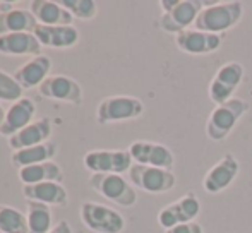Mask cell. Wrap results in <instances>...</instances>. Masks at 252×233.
<instances>
[{"label":"cell","mask_w":252,"mask_h":233,"mask_svg":"<svg viewBox=\"0 0 252 233\" xmlns=\"http://www.w3.org/2000/svg\"><path fill=\"white\" fill-rule=\"evenodd\" d=\"M38 21L26 9H12L0 14V36L12 33H33Z\"/></svg>","instance_id":"obj_22"},{"label":"cell","mask_w":252,"mask_h":233,"mask_svg":"<svg viewBox=\"0 0 252 233\" xmlns=\"http://www.w3.org/2000/svg\"><path fill=\"white\" fill-rule=\"evenodd\" d=\"M201 211V203L194 194H186L180 199H177L175 203L165 206L158 213V223L159 227H163L165 230L177 227L182 223H190L196 220V216Z\"/></svg>","instance_id":"obj_10"},{"label":"cell","mask_w":252,"mask_h":233,"mask_svg":"<svg viewBox=\"0 0 252 233\" xmlns=\"http://www.w3.org/2000/svg\"><path fill=\"white\" fill-rule=\"evenodd\" d=\"M247 108H249V105L240 98H232L226 103L218 105L211 112L208 123H206V136L215 143L225 141L233 130V127L237 125V122L247 112Z\"/></svg>","instance_id":"obj_3"},{"label":"cell","mask_w":252,"mask_h":233,"mask_svg":"<svg viewBox=\"0 0 252 233\" xmlns=\"http://www.w3.org/2000/svg\"><path fill=\"white\" fill-rule=\"evenodd\" d=\"M129 154L132 161L137 165H146V167L163 168V170H172L173 168V153L166 146L151 141H134L129 146Z\"/></svg>","instance_id":"obj_11"},{"label":"cell","mask_w":252,"mask_h":233,"mask_svg":"<svg viewBox=\"0 0 252 233\" xmlns=\"http://www.w3.org/2000/svg\"><path fill=\"white\" fill-rule=\"evenodd\" d=\"M38 91L43 98H50L57 101H67L72 105H81L83 101V89L79 83L69 76H48L43 83L38 86Z\"/></svg>","instance_id":"obj_13"},{"label":"cell","mask_w":252,"mask_h":233,"mask_svg":"<svg viewBox=\"0 0 252 233\" xmlns=\"http://www.w3.org/2000/svg\"><path fill=\"white\" fill-rule=\"evenodd\" d=\"M244 79V67L239 62H228L223 67H220L215 74L213 81L209 83L208 94L209 100L218 107L226 101L232 100L233 91L240 86Z\"/></svg>","instance_id":"obj_7"},{"label":"cell","mask_w":252,"mask_h":233,"mask_svg":"<svg viewBox=\"0 0 252 233\" xmlns=\"http://www.w3.org/2000/svg\"><path fill=\"white\" fill-rule=\"evenodd\" d=\"M50 69L52 60L47 55H38V57H33L24 65H21L12 76L23 89H31V87L40 86L47 79Z\"/></svg>","instance_id":"obj_18"},{"label":"cell","mask_w":252,"mask_h":233,"mask_svg":"<svg viewBox=\"0 0 252 233\" xmlns=\"http://www.w3.org/2000/svg\"><path fill=\"white\" fill-rule=\"evenodd\" d=\"M159 5L163 7L159 28L165 33L179 34L189 29V26L194 24L204 5H209V3L201 2V0H161Z\"/></svg>","instance_id":"obj_2"},{"label":"cell","mask_w":252,"mask_h":233,"mask_svg":"<svg viewBox=\"0 0 252 233\" xmlns=\"http://www.w3.org/2000/svg\"><path fill=\"white\" fill-rule=\"evenodd\" d=\"M144 112V105L134 96H108L96 108V120L101 125L122 120H134Z\"/></svg>","instance_id":"obj_6"},{"label":"cell","mask_w":252,"mask_h":233,"mask_svg":"<svg viewBox=\"0 0 252 233\" xmlns=\"http://www.w3.org/2000/svg\"><path fill=\"white\" fill-rule=\"evenodd\" d=\"M57 153V144L53 143H43L33 147H26V149L12 151V165L17 168L31 167V165L45 163V161H52V158Z\"/></svg>","instance_id":"obj_24"},{"label":"cell","mask_w":252,"mask_h":233,"mask_svg":"<svg viewBox=\"0 0 252 233\" xmlns=\"http://www.w3.org/2000/svg\"><path fill=\"white\" fill-rule=\"evenodd\" d=\"M40 41L33 33H12L0 36V54L3 55H33L38 57Z\"/></svg>","instance_id":"obj_21"},{"label":"cell","mask_w":252,"mask_h":233,"mask_svg":"<svg viewBox=\"0 0 252 233\" xmlns=\"http://www.w3.org/2000/svg\"><path fill=\"white\" fill-rule=\"evenodd\" d=\"M23 87L17 84L14 76L0 70V101H17L23 98Z\"/></svg>","instance_id":"obj_28"},{"label":"cell","mask_w":252,"mask_h":233,"mask_svg":"<svg viewBox=\"0 0 252 233\" xmlns=\"http://www.w3.org/2000/svg\"><path fill=\"white\" fill-rule=\"evenodd\" d=\"M3 118H5V112H3V108H2V105H0V125H2V122H3Z\"/></svg>","instance_id":"obj_31"},{"label":"cell","mask_w":252,"mask_h":233,"mask_svg":"<svg viewBox=\"0 0 252 233\" xmlns=\"http://www.w3.org/2000/svg\"><path fill=\"white\" fill-rule=\"evenodd\" d=\"M240 172V163L232 153H225L218 160V163L213 165L208 170L202 187L208 194H220L226 187L232 185V182L237 178Z\"/></svg>","instance_id":"obj_12"},{"label":"cell","mask_w":252,"mask_h":233,"mask_svg":"<svg viewBox=\"0 0 252 233\" xmlns=\"http://www.w3.org/2000/svg\"><path fill=\"white\" fill-rule=\"evenodd\" d=\"M52 134V123L47 116L38 118L34 122H31L28 127H24L23 130H19L17 134L9 137V147L12 151L26 149V147H33L38 144L47 143V139Z\"/></svg>","instance_id":"obj_17"},{"label":"cell","mask_w":252,"mask_h":233,"mask_svg":"<svg viewBox=\"0 0 252 233\" xmlns=\"http://www.w3.org/2000/svg\"><path fill=\"white\" fill-rule=\"evenodd\" d=\"M28 232L30 233H48L52 230V211L47 204L28 201L26 211Z\"/></svg>","instance_id":"obj_25"},{"label":"cell","mask_w":252,"mask_h":233,"mask_svg":"<svg viewBox=\"0 0 252 233\" xmlns=\"http://www.w3.org/2000/svg\"><path fill=\"white\" fill-rule=\"evenodd\" d=\"M81 221L94 233H122L126 228V220L119 211L91 201L81 204Z\"/></svg>","instance_id":"obj_5"},{"label":"cell","mask_w":252,"mask_h":233,"mask_svg":"<svg viewBox=\"0 0 252 233\" xmlns=\"http://www.w3.org/2000/svg\"><path fill=\"white\" fill-rule=\"evenodd\" d=\"M41 47L50 48H70L79 41V31L74 24H62V26H43L38 24L33 31Z\"/></svg>","instance_id":"obj_15"},{"label":"cell","mask_w":252,"mask_h":233,"mask_svg":"<svg viewBox=\"0 0 252 233\" xmlns=\"http://www.w3.org/2000/svg\"><path fill=\"white\" fill-rule=\"evenodd\" d=\"M48 233H72V228H70L69 221H59Z\"/></svg>","instance_id":"obj_30"},{"label":"cell","mask_w":252,"mask_h":233,"mask_svg":"<svg viewBox=\"0 0 252 233\" xmlns=\"http://www.w3.org/2000/svg\"><path fill=\"white\" fill-rule=\"evenodd\" d=\"M19 180L24 185H34L43 182H62L63 175L60 167L55 161H45V163L31 165V167L19 168Z\"/></svg>","instance_id":"obj_23"},{"label":"cell","mask_w":252,"mask_h":233,"mask_svg":"<svg viewBox=\"0 0 252 233\" xmlns=\"http://www.w3.org/2000/svg\"><path fill=\"white\" fill-rule=\"evenodd\" d=\"M223 43L221 34L204 33L197 29H186L175 36V45L190 55H204L216 52Z\"/></svg>","instance_id":"obj_14"},{"label":"cell","mask_w":252,"mask_h":233,"mask_svg":"<svg viewBox=\"0 0 252 233\" xmlns=\"http://www.w3.org/2000/svg\"><path fill=\"white\" fill-rule=\"evenodd\" d=\"M84 167L93 174H124L132 168L129 151H90L84 156Z\"/></svg>","instance_id":"obj_9"},{"label":"cell","mask_w":252,"mask_h":233,"mask_svg":"<svg viewBox=\"0 0 252 233\" xmlns=\"http://www.w3.org/2000/svg\"><path fill=\"white\" fill-rule=\"evenodd\" d=\"M23 194L28 201L47 204V206H65L69 203V194L65 187L59 182H43L34 185H24Z\"/></svg>","instance_id":"obj_19"},{"label":"cell","mask_w":252,"mask_h":233,"mask_svg":"<svg viewBox=\"0 0 252 233\" xmlns=\"http://www.w3.org/2000/svg\"><path fill=\"white\" fill-rule=\"evenodd\" d=\"M94 192H98L101 197L112 201L124 207H130L137 203V194L134 187L117 174H93L88 180Z\"/></svg>","instance_id":"obj_4"},{"label":"cell","mask_w":252,"mask_h":233,"mask_svg":"<svg viewBox=\"0 0 252 233\" xmlns=\"http://www.w3.org/2000/svg\"><path fill=\"white\" fill-rule=\"evenodd\" d=\"M30 12L34 16L38 24H43V26L72 24V16L60 5V2H52V0H33V2H30Z\"/></svg>","instance_id":"obj_20"},{"label":"cell","mask_w":252,"mask_h":233,"mask_svg":"<svg viewBox=\"0 0 252 233\" xmlns=\"http://www.w3.org/2000/svg\"><path fill=\"white\" fill-rule=\"evenodd\" d=\"M34 112H36V107L31 98H21V100L14 101L9 110L5 112V118L0 125V136L10 137L23 130L31 123Z\"/></svg>","instance_id":"obj_16"},{"label":"cell","mask_w":252,"mask_h":233,"mask_svg":"<svg viewBox=\"0 0 252 233\" xmlns=\"http://www.w3.org/2000/svg\"><path fill=\"white\" fill-rule=\"evenodd\" d=\"M242 2H218L209 3L194 21V29L204 33L221 34L232 29L242 19Z\"/></svg>","instance_id":"obj_1"},{"label":"cell","mask_w":252,"mask_h":233,"mask_svg":"<svg viewBox=\"0 0 252 233\" xmlns=\"http://www.w3.org/2000/svg\"><path fill=\"white\" fill-rule=\"evenodd\" d=\"M165 233H204V232H202V227L199 223L190 221V223H182L170 228V230H165Z\"/></svg>","instance_id":"obj_29"},{"label":"cell","mask_w":252,"mask_h":233,"mask_svg":"<svg viewBox=\"0 0 252 233\" xmlns=\"http://www.w3.org/2000/svg\"><path fill=\"white\" fill-rule=\"evenodd\" d=\"M60 5L67 10L72 17L83 21L93 19L98 14V3L93 0H62Z\"/></svg>","instance_id":"obj_27"},{"label":"cell","mask_w":252,"mask_h":233,"mask_svg":"<svg viewBox=\"0 0 252 233\" xmlns=\"http://www.w3.org/2000/svg\"><path fill=\"white\" fill-rule=\"evenodd\" d=\"M0 233H30L26 214L16 207L0 204Z\"/></svg>","instance_id":"obj_26"},{"label":"cell","mask_w":252,"mask_h":233,"mask_svg":"<svg viewBox=\"0 0 252 233\" xmlns=\"http://www.w3.org/2000/svg\"><path fill=\"white\" fill-rule=\"evenodd\" d=\"M129 180L141 190L150 194H163L175 187V175L172 170L146 167V165H132L129 170Z\"/></svg>","instance_id":"obj_8"}]
</instances>
